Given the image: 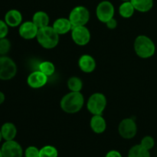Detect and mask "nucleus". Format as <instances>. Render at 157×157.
<instances>
[{
    "instance_id": "obj_17",
    "label": "nucleus",
    "mask_w": 157,
    "mask_h": 157,
    "mask_svg": "<svg viewBox=\"0 0 157 157\" xmlns=\"http://www.w3.org/2000/svg\"><path fill=\"white\" fill-rule=\"evenodd\" d=\"M0 130H1L2 138L3 140H5V141L12 140L16 137L17 128L15 124L12 123L6 122L3 124Z\"/></svg>"
},
{
    "instance_id": "obj_27",
    "label": "nucleus",
    "mask_w": 157,
    "mask_h": 157,
    "mask_svg": "<svg viewBox=\"0 0 157 157\" xmlns=\"http://www.w3.org/2000/svg\"><path fill=\"white\" fill-rule=\"evenodd\" d=\"M40 150L35 146L27 147L24 152L25 157H39Z\"/></svg>"
},
{
    "instance_id": "obj_30",
    "label": "nucleus",
    "mask_w": 157,
    "mask_h": 157,
    "mask_svg": "<svg viewBox=\"0 0 157 157\" xmlns=\"http://www.w3.org/2000/svg\"><path fill=\"white\" fill-rule=\"evenodd\" d=\"M105 157H123V156L119 151L113 150H110V151L106 154Z\"/></svg>"
},
{
    "instance_id": "obj_3",
    "label": "nucleus",
    "mask_w": 157,
    "mask_h": 157,
    "mask_svg": "<svg viewBox=\"0 0 157 157\" xmlns=\"http://www.w3.org/2000/svg\"><path fill=\"white\" fill-rule=\"evenodd\" d=\"M60 35L52 26H46L38 29L36 39L38 44L45 49H53L59 42Z\"/></svg>"
},
{
    "instance_id": "obj_34",
    "label": "nucleus",
    "mask_w": 157,
    "mask_h": 157,
    "mask_svg": "<svg viewBox=\"0 0 157 157\" xmlns=\"http://www.w3.org/2000/svg\"><path fill=\"white\" fill-rule=\"evenodd\" d=\"M123 2H127V1H130V0H121Z\"/></svg>"
},
{
    "instance_id": "obj_33",
    "label": "nucleus",
    "mask_w": 157,
    "mask_h": 157,
    "mask_svg": "<svg viewBox=\"0 0 157 157\" xmlns=\"http://www.w3.org/2000/svg\"><path fill=\"white\" fill-rule=\"evenodd\" d=\"M0 157H3L2 153V150H1V147H0Z\"/></svg>"
},
{
    "instance_id": "obj_32",
    "label": "nucleus",
    "mask_w": 157,
    "mask_h": 157,
    "mask_svg": "<svg viewBox=\"0 0 157 157\" xmlns=\"http://www.w3.org/2000/svg\"><path fill=\"white\" fill-rule=\"evenodd\" d=\"M2 133H1V130H0V143L2 142Z\"/></svg>"
},
{
    "instance_id": "obj_9",
    "label": "nucleus",
    "mask_w": 157,
    "mask_h": 157,
    "mask_svg": "<svg viewBox=\"0 0 157 157\" xmlns=\"http://www.w3.org/2000/svg\"><path fill=\"white\" fill-rule=\"evenodd\" d=\"M71 32L72 40L78 45L84 46L90 42L91 35L86 25L74 27Z\"/></svg>"
},
{
    "instance_id": "obj_12",
    "label": "nucleus",
    "mask_w": 157,
    "mask_h": 157,
    "mask_svg": "<svg viewBox=\"0 0 157 157\" xmlns=\"http://www.w3.org/2000/svg\"><path fill=\"white\" fill-rule=\"evenodd\" d=\"M48 78L44 74L38 71L32 72L28 76L27 84L30 87L34 89H38L44 87L48 82Z\"/></svg>"
},
{
    "instance_id": "obj_8",
    "label": "nucleus",
    "mask_w": 157,
    "mask_h": 157,
    "mask_svg": "<svg viewBox=\"0 0 157 157\" xmlns=\"http://www.w3.org/2000/svg\"><path fill=\"white\" fill-rule=\"evenodd\" d=\"M115 9L112 2L107 0L101 2L96 8V15L100 21L106 23L113 18Z\"/></svg>"
},
{
    "instance_id": "obj_20",
    "label": "nucleus",
    "mask_w": 157,
    "mask_h": 157,
    "mask_svg": "<svg viewBox=\"0 0 157 157\" xmlns=\"http://www.w3.org/2000/svg\"><path fill=\"white\" fill-rule=\"evenodd\" d=\"M135 9L133 7V4L130 1L124 2L121 6H119V12L120 15L124 18H130L133 15L135 12Z\"/></svg>"
},
{
    "instance_id": "obj_10",
    "label": "nucleus",
    "mask_w": 157,
    "mask_h": 157,
    "mask_svg": "<svg viewBox=\"0 0 157 157\" xmlns=\"http://www.w3.org/2000/svg\"><path fill=\"white\" fill-rule=\"evenodd\" d=\"M2 153L3 157H22L24 155L21 146L17 141H5L1 147Z\"/></svg>"
},
{
    "instance_id": "obj_21",
    "label": "nucleus",
    "mask_w": 157,
    "mask_h": 157,
    "mask_svg": "<svg viewBox=\"0 0 157 157\" xmlns=\"http://www.w3.org/2000/svg\"><path fill=\"white\" fill-rule=\"evenodd\" d=\"M128 157H151L149 150H146L140 144H136L130 149Z\"/></svg>"
},
{
    "instance_id": "obj_28",
    "label": "nucleus",
    "mask_w": 157,
    "mask_h": 157,
    "mask_svg": "<svg viewBox=\"0 0 157 157\" xmlns=\"http://www.w3.org/2000/svg\"><path fill=\"white\" fill-rule=\"evenodd\" d=\"M9 33V25L6 23L4 20L0 19V39L6 38Z\"/></svg>"
},
{
    "instance_id": "obj_16",
    "label": "nucleus",
    "mask_w": 157,
    "mask_h": 157,
    "mask_svg": "<svg viewBox=\"0 0 157 157\" xmlns=\"http://www.w3.org/2000/svg\"><path fill=\"white\" fill-rule=\"evenodd\" d=\"M90 127L94 133L101 134L107 129V123L102 115H93L90 121Z\"/></svg>"
},
{
    "instance_id": "obj_29",
    "label": "nucleus",
    "mask_w": 157,
    "mask_h": 157,
    "mask_svg": "<svg viewBox=\"0 0 157 157\" xmlns=\"http://www.w3.org/2000/svg\"><path fill=\"white\" fill-rule=\"evenodd\" d=\"M105 24L106 25H107V29H110V30H113V29H116L117 26V21L114 18H111V19L109 20L108 21H107Z\"/></svg>"
},
{
    "instance_id": "obj_7",
    "label": "nucleus",
    "mask_w": 157,
    "mask_h": 157,
    "mask_svg": "<svg viewBox=\"0 0 157 157\" xmlns=\"http://www.w3.org/2000/svg\"><path fill=\"white\" fill-rule=\"evenodd\" d=\"M120 136L125 140L133 139L137 133V125L132 118H125L122 120L118 126Z\"/></svg>"
},
{
    "instance_id": "obj_25",
    "label": "nucleus",
    "mask_w": 157,
    "mask_h": 157,
    "mask_svg": "<svg viewBox=\"0 0 157 157\" xmlns=\"http://www.w3.org/2000/svg\"><path fill=\"white\" fill-rule=\"evenodd\" d=\"M12 44L9 39L7 38H3L0 39V55H6L10 51Z\"/></svg>"
},
{
    "instance_id": "obj_24",
    "label": "nucleus",
    "mask_w": 157,
    "mask_h": 157,
    "mask_svg": "<svg viewBox=\"0 0 157 157\" xmlns=\"http://www.w3.org/2000/svg\"><path fill=\"white\" fill-rule=\"evenodd\" d=\"M58 151L55 147L47 145L40 149L39 157H58Z\"/></svg>"
},
{
    "instance_id": "obj_14",
    "label": "nucleus",
    "mask_w": 157,
    "mask_h": 157,
    "mask_svg": "<svg viewBox=\"0 0 157 157\" xmlns=\"http://www.w3.org/2000/svg\"><path fill=\"white\" fill-rule=\"evenodd\" d=\"M4 21L9 27H18L22 23V15L17 9H10L5 15Z\"/></svg>"
},
{
    "instance_id": "obj_13",
    "label": "nucleus",
    "mask_w": 157,
    "mask_h": 157,
    "mask_svg": "<svg viewBox=\"0 0 157 157\" xmlns=\"http://www.w3.org/2000/svg\"><path fill=\"white\" fill-rule=\"evenodd\" d=\"M78 66L79 68L83 72L87 74L92 73L95 70L97 66L96 61L94 58L90 55L84 54L81 55L78 60Z\"/></svg>"
},
{
    "instance_id": "obj_2",
    "label": "nucleus",
    "mask_w": 157,
    "mask_h": 157,
    "mask_svg": "<svg viewBox=\"0 0 157 157\" xmlns=\"http://www.w3.org/2000/svg\"><path fill=\"white\" fill-rule=\"evenodd\" d=\"M133 48L138 57L147 59L155 55L156 44L150 37L144 35H138L134 41Z\"/></svg>"
},
{
    "instance_id": "obj_6",
    "label": "nucleus",
    "mask_w": 157,
    "mask_h": 157,
    "mask_svg": "<svg viewBox=\"0 0 157 157\" xmlns=\"http://www.w3.org/2000/svg\"><path fill=\"white\" fill-rule=\"evenodd\" d=\"M17 65L15 61L6 55L0 56V80L9 81L16 75Z\"/></svg>"
},
{
    "instance_id": "obj_22",
    "label": "nucleus",
    "mask_w": 157,
    "mask_h": 157,
    "mask_svg": "<svg viewBox=\"0 0 157 157\" xmlns=\"http://www.w3.org/2000/svg\"><path fill=\"white\" fill-rule=\"evenodd\" d=\"M67 85L71 91L81 92L83 87V82L80 78L73 76L68 78L67 81Z\"/></svg>"
},
{
    "instance_id": "obj_11",
    "label": "nucleus",
    "mask_w": 157,
    "mask_h": 157,
    "mask_svg": "<svg viewBox=\"0 0 157 157\" xmlns=\"http://www.w3.org/2000/svg\"><path fill=\"white\" fill-rule=\"evenodd\" d=\"M38 28L32 21H26L21 23L18 28V34L25 40H32L36 38Z\"/></svg>"
},
{
    "instance_id": "obj_15",
    "label": "nucleus",
    "mask_w": 157,
    "mask_h": 157,
    "mask_svg": "<svg viewBox=\"0 0 157 157\" xmlns=\"http://www.w3.org/2000/svg\"><path fill=\"white\" fill-rule=\"evenodd\" d=\"M52 27L59 35L67 34V32L71 31L72 28H73L70 20L67 18H57L54 21Z\"/></svg>"
},
{
    "instance_id": "obj_18",
    "label": "nucleus",
    "mask_w": 157,
    "mask_h": 157,
    "mask_svg": "<svg viewBox=\"0 0 157 157\" xmlns=\"http://www.w3.org/2000/svg\"><path fill=\"white\" fill-rule=\"evenodd\" d=\"M32 21L39 29L48 26L49 22H50V18L47 12H44V11H38L33 15Z\"/></svg>"
},
{
    "instance_id": "obj_5",
    "label": "nucleus",
    "mask_w": 157,
    "mask_h": 157,
    "mask_svg": "<svg viewBox=\"0 0 157 157\" xmlns=\"http://www.w3.org/2000/svg\"><path fill=\"white\" fill-rule=\"evenodd\" d=\"M68 19L73 28L86 25L90 20V12L85 6H75L71 11Z\"/></svg>"
},
{
    "instance_id": "obj_1",
    "label": "nucleus",
    "mask_w": 157,
    "mask_h": 157,
    "mask_svg": "<svg viewBox=\"0 0 157 157\" xmlns=\"http://www.w3.org/2000/svg\"><path fill=\"white\" fill-rule=\"evenodd\" d=\"M84 105V98L81 92H69L64 95L60 101L61 110L70 114L79 112Z\"/></svg>"
},
{
    "instance_id": "obj_23",
    "label": "nucleus",
    "mask_w": 157,
    "mask_h": 157,
    "mask_svg": "<svg viewBox=\"0 0 157 157\" xmlns=\"http://www.w3.org/2000/svg\"><path fill=\"white\" fill-rule=\"evenodd\" d=\"M38 68H39L40 71L42 72L43 74H44V75L48 77L52 76V75H53L55 72V64L48 61H42V62L39 64Z\"/></svg>"
},
{
    "instance_id": "obj_31",
    "label": "nucleus",
    "mask_w": 157,
    "mask_h": 157,
    "mask_svg": "<svg viewBox=\"0 0 157 157\" xmlns=\"http://www.w3.org/2000/svg\"><path fill=\"white\" fill-rule=\"evenodd\" d=\"M5 100H6V95H5V94L3 92L0 91V105L4 103Z\"/></svg>"
},
{
    "instance_id": "obj_26",
    "label": "nucleus",
    "mask_w": 157,
    "mask_h": 157,
    "mask_svg": "<svg viewBox=\"0 0 157 157\" xmlns=\"http://www.w3.org/2000/svg\"><path fill=\"white\" fill-rule=\"evenodd\" d=\"M140 144L144 148H145L146 150L150 151V150H152V149L154 147L155 140L154 139H153V137H152L151 136H145L142 140H141V142Z\"/></svg>"
},
{
    "instance_id": "obj_4",
    "label": "nucleus",
    "mask_w": 157,
    "mask_h": 157,
    "mask_svg": "<svg viewBox=\"0 0 157 157\" xmlns=\"http://www.w3.org/2000/svg\"><path fill=\"white\" fill-rule=\"evenodd\" d=\"M107 98L102 93L90 95L87 102V109L93 115H102L107 106Z\"/></svg>"
},
{
    "instance_id": "obj_19",
    "label": "nucleus",
    "mask_w": 157,
    "mask_h": 157,
    "mask_svg": "<svg viewBox=\"0 0 157 157\" xmlns=\"http://www.w3.org/2000/svg\"><path fill=\"white\" fill-rule=\"evenodd\" d=\"M135 10L140 12H148L153 9V0H130Z\"/></svg>"
}]
</instances>
